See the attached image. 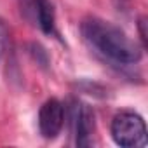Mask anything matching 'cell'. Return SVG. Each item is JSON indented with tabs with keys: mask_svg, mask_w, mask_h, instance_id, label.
<instances>
[{
	"mask_svg": "<svg viewBox=\"0 0 148 148\" xmlns=\"http://www.w3.org/2000/svg\"><path fill=\"white\" fill-rule=\"evenodd\" d=\"M66 120V106L58 99V98H49L42 103L38 110V132L44 139L52 141L56 139L64 125Z\"/></svg>",
	"mask_w": 148,
	"mask_h": 148,
	"instance_id": "cell-4",
	"label": "cell"
},
{
	"mask_svg": "<svg viewBox=\"0 0 148 148\" xmlns=\"http://www.w3.org/2000/svg\"><path fill=\"white\" fill-rule=\"evenodd\" d=\"M110 136H112L113 143L122 148L146 146V143H148L146 122L134 110H120L112 119Z\"/></svg>",
	"mask_w": 148,
	"mask_h": 148,
	"instance_id": "cell-2",
	"label": "cell"
},
{
	"mask_svg": "<svg viewBox=\"0 0 148 148\" xmlns=\"http://www.w3.org/2000/svg\"><path fill=\"white\" fill-rule=\"evenodd\" d=\"M146 19H145V16H141L139 19H138V30H139V38H141V47L145 49L146 47V32H145V23Z\"/></svg>",
	"mask_w": 148,
	"mask_h": 148,
	"instance_id": "cell-8",
	"label": "cell"
},
{
	"mask_svg": "<svg viewBox=\"0 0 148 148\" xmlns=\"http://www.w3.org/2000/svg\"><path fill=\"white\" fill-rule=\"evenodd\" d=\"M80 35L86 45L105 63L117 70H127L143 58V47L132 40L120 26L98 16L80 21Z\"/></svg>",
	"mask_w": 148,
	"mask_h": 148,
	"instance_id": "cell-1",
	"label": "cell"
},
{
	"mask_svg": "<svg viewBox=\"0 0 148 148\" xmlns=\"http://www.w3.org/2000/svg\"><path fill=\"white\" fill-rule=\"evenodd\" d=\"M21 12L32 16L44 35H56V9L52 0H21Z\"/></svg>",
	"mask_w": 148,
	"mask_h": 148,
	"instance_id": "cell-5",
	"label": "cell"
},
{
	"mask_svg": "<svg viewBox=\"0 0 148 148\" xmlns=\"http://www.w3.org/2000/svg\"><path fill=\"white\" fill-rule=\"evenodd\" d=\"M129 2V0H120V4H127Z\"/></svg>",
	"mask_w": 148,
	"mask_h": 148,
	"instance_id": "cell-9",
	"label": "cell"
},
{
	"mask_svg": "<svg viewBox=\"0 0 148 148\" xmlns=\"http://www.w3.org/2000/svg\"><path fill=\"white\" fill-rule=\"evenodd\" d=\"M70 124L75 138V145L79 148H87L92 145V138L96 132V117L92 108L87 103L73 99L70 103Z\"/></svg>",
	"mask_w": 148,
	"mask_h": 148,
	"instance_id": "cell-3",
	"label": "cell"
},
{
	"mask_svg": "<svg viewBox=\"0 0 148 148\" xmlns=\"http://www.w3.org/2000/svg\"><path fill=\"white\" fill-rule=\"evenodd\" d=\"M28 52H30V56L37 61L38 66H42V68H47V66H49L51 59H49V54H47L45 47H42V45L37 44V42H32V44L28 45Z\"/></svg>",
	"mask_w": 148,
	"mask_h": 148,
	"instance_id": "cell-6",
	"label": "cell"
},
{
	"mask_svg": "<svg viewBox=\"0 0 148 148\" xmlns=\"http://www.w3.org/2000/svg\"><path fill=\"white\" fill-rule=\"evenodd\" d=\"M7 40H9V28H7L5 19L0 16V64H2V59H4V56H5Z\"/></svg>",
	"mask_w": 148,
	"mask_h": 148,
	"instance_id": "cell-7",
	"label": "cell"
}]
</instances>
